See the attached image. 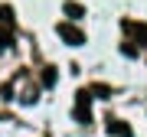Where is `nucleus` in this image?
I'll return each mask as SVG.
<instances>
[{"mask_svg": "<svg viewBox=\"0 0 147 137\" xmlns=\"http://www.w3.org/2000/svg\"><path fill=\"white\" fill-rule=\"evenodd\" d=\"M75 118H79L82 124H88V118H92V91L88 88L75 91Z\"/></svg>", "mask_w": 147, "mask_h": 137, "instance_id": "obj_1", "label": "nucleus"}, {"mask_svg": "<svg viewBox=\"0 0 147 137\" xmlns=\"http://www.w3.org/2000/svg\"><path fill=\"white\" fill-rule=\"evenodd\" d=\"M56 30H59V36H62L69 46H82V42H85V33L79 26H72V23H59Z\"/></svg>", "mask_w": 147, "mask_h": 137, "instance_id": "obj_2", "label": "nucleus"}, {"mask_svg": "<svg viewBox=\"0 0 147 137\" xmlns=\"http://www.w3.org/2000/svg\"><path fill=\"white\" fill-rule=\"evenodd\" d=\"M108 134L111 137H131V124L121 121V118H111L108 121Z\"/></svg>", "mask_w": 147, "mask_h": 137, "instance_id": "obj_3", "label": "nucleus"}, {"mask_svg": "<svg viewBox=\"0 0 147 137\" xmlns=\"http://www.w3.org/2000/svg\"><path fill=\"white\" fill-rule=\"evenodd\" d=\"M124 30L131 33V36L141 39V46H147V23H134V20H124Z\"/></svg>", "mask_w": 147, "mask_h": 137, "instance_id": "obj_4", "label": "nucleus"}, {"mask_svg": "<svg viewBox=\"0 0 147 137\" xmlns=\"http://www.w3.org/2000/svg\"><path fill=\"white\" fill-rule=\"evenodd\" d=\"M62 10H65L69 20H82V16H85V7H82V3H75V0H65Z\"/></svg>", "mask_w": 147, "mask_h": 137, "instance_id": "obj_5", "label": "nucleus"}, {"mask_svg": "<svg viewBox=\"0 0 147 137\" xmlns=\"http://www.w3.org/2000/svg\"><path fill=\"white\" fill-rule=\"evenodd\" d=\"M0 23H7V26L13 23V10L10 7H0Z\"/></svg>", "mask_w": 147, "mask_h": 137, "instance_id": "obj_6", "label": "nucleus"}, {"mask_svg": "<svg viewBox=\"0 0 147 137\" xmlns=\"http://www.w3.org/2000/svg\"><path fill=\"white\" fill-rule=\"evenodd\" d=\"M95 95H98V98H111V88H108V85H95Z\"/></svg>", "mask_w": 147, "mask_h": 137, "instance_id": "obj_7", "label": "nucleus"}, {"mask_svg": "<svg viewBox=\"0 0 147 137\" xmlns=\"http://www.w3.org/2000/svg\"><path fill=\"white\" fill-rule=\"evenodd\" d=\"M42 85H56V68H46L42 72Z\"/></svg>", "mask_w": 147, "mask_h": 137, "instance_id": "obj_8", "label": "nucleus"}, {"mask_svg": "<svg viewBox=\"0 0 147 137\" xmlns=\"http://www.w3.org/2000/svg\"><path fill=\"white\" fill-rule=\"evenodd\" d=\"M10 39H13L10 33H3V30H0V49H7V46H10Z\"/></svg>", "mask_w": 147, "mask_h": 137, "instance_id": "obj_9", "label": "nucleus"}]
</instances>
